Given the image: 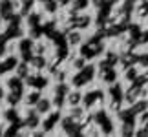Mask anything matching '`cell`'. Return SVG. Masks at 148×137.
Instances as JSON below:
<instances>
[{
    "instance_id": "cell-1",
    "label": "cell",
    "mask_w": 148,
    "mask_h": 137,
    "mask_svg": "<svg viewBox=\"0 0 148 137\" xmlns=\"http://www.w3.org/2000/svg\"><path fill=\"white\" fill-rule=\"evenodd\" d=\"M49 101L48 99H40V101H38L37 102V112L38 113H46V112H49Z\"/></svg>"
},
{
    "instance_id": "cell-3",
    "label": "cell",
    "mask_w": 148,
    "mask_h": 137,
    "mask_svg": "<svg viewBox=\"0 0 148 137\" xmlns=\"http://www.w3.org/2000/svg\"><path fill=\"white\" fill-rule=\"evenodd\" d=\"M2 95H4V93H2V88H0V99H2Z\"/></svg>"
},
{
    "instance_id": "cell-2",
    "label": "cell",
    "mask_w": 148,
    "mask_h": 137,
    "mask_svg": "<svg viewBox=\"0 0 148 137\" xmlns=\"http://www.w3.org/2000/svg\"><path fill=\"white\" fill-rule=\"evenodd\" d=\"M2 26H4V16L0 15V29H2Z\"/></svg>"
}]
</instances>
